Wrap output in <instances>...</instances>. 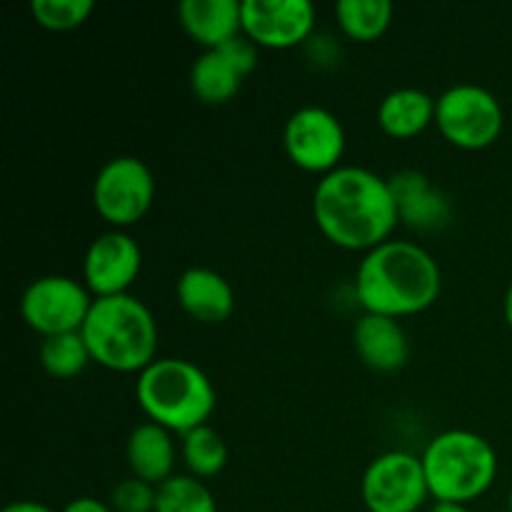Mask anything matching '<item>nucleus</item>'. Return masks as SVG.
I'll list each match as a JSON object with an SVG mask.
<instances>
[{
  "label": "nucleus",
  "mask_w": 512,
  "mask_h": 512,
  "mask_svg": "<svg viewBox=\"0 0 512 512\" xmlns=\"http://www.w3.org/2000/svg\"><path fill=\"white\" fill-rule=\"evenodd\" d=\"M178 23L203 53L220 50L243 33V0H183Z\"/></svg>",
  "instance_id": "16"
},
{
  "label": "nucleus",
  "mask_w": 512,
  "mask_h": 512,
  "mask_svg": "<svg viewBox=\"0 0 512 512\" xmlns=\"http://www.w3.org/2000/svg\"><path fill=\"white\" fill-rule=\"evenodd\" d=\"M155 512H218V500L205 480L193 475H173L158 488Z\"/></svg>",
  "instance_id": "23"
},
{
  "label": "nucleus",
  "mask_w": 512,
  "mask_h": 512,
  "mask_svg": "<svg viewBox=\"0 0 512 512\" xmlns=\"http://www.w3.org/2000/svg\"><path fill=\"white\" fill-rule=\"evenodd\" d=\"M93 0H33L30 15L50 33H68L80 28L93 15Z\"/></svg>",
  "instance_id": "24"
},
{
  "label": "nucleus",
  "mask_w": 512,
  "mask_h": 512,
  "mask_svg": "<svg viewBox=\"0 0 512 512\" xmlns=\"http://www.w3.org/2000/svg\"><path fill=\"white\" fill-rule=\"evenodd\" d=\"M360 498L368 512H418L430 498L418 455L388 450L370 460L360 480Z\"/></svg>",
  "instance_id": "10"
},
{
  "label": "nucleus",
  "mask_w": 512,
  "mask_h": 512,
  "mask_svg": "<svg viewBox=\"0 0 512 512\" xmlns=\"http://www.w3.org/2000/svg\"><path fill=\"white\" fill-rule=\"evenodd\" d=\"M510 243H512V225H510Z\"/></svg>",
  "instance_id": "32"
},
{
  "label": "nucleus",
  "mask_w": 512,
  "mask_h": 512,
  "mask_svg": "<svg viewBox=\"0 0 512 512\" xmlns=\"http://www.w3.org/2000/svg\"><path fill=\"white\" fill-rule=\"evenodd\" d=\"M353 348L360 363L375 373H395L410 358L408 333L400 320L363 313L353 325Z\"/></svg>",
  "instance_id": "15"
},
{
  "label": "nucleus",
  "mask_w": 512,
  "mask_h": 512,
  "mask_svg": "<svg viewBox=\"0 0 512 512\" xmlns=\"http://www.w3.org/2000/svg\"><path fill=\"white\" fill-rule=\"evenodd\" d=\"M315 5L308 0H243V35L260 50H290L308 43Z\"/></svg>",
  "instance_id": "12"
},
{
  "label": "nucleus",
  "mask_w": 512,
  "mask_h": 512,
  "mask_svg": "<svg viewBox=\"0 0 512 512\" xmlns=\"http://www.w3.org/2000/svg\"><path fill=\"white\" fill-rule=\"evenodd\" d=\"M63 512H113V508H110L108 503H100L98 498H75L70 500L68 505H65Z\"/></svg>",
  "instance_id": "27"
},
{
  "label": "nucleus",
  "mask_w": 512,
  "mask_h": 512,
  "mask_svg": "<svg viewBox=\"0 0 512 512\" xmlns=\"http://www.w3.org/2000/svg\"><path fill=\"white\" fill-rule=\"evenodd\" d=\"M218 53L223 55V58L228 60L235 70H238L240 78H245V75H250L255 68H258L260 48L253 43V40L245 38L243 33H240L238 38L230 40V43H225Z\"/></svg>",
  "instance_id": "26"
},
{
  "label": "nucleus",
  "mask_w": 512,
  "mask_h": 512,
  "mask_svg": "<svg viewBox=\"0 0 512 512\" xmlns=\"http://www.w3.org/2000/svg\"><path fill=\"white\" fill-rule=\"evenodd\" d=\"M313 220L325 240L350 253H370L400 225L390 180L360 165H340L318 180Z\"/></svg>",
  "instance_id": "1"
},
{
  "label": "nucleus",
  "mask_w": 512,
  "mask_h": 512,
  "mask_svg": "<svg viewBox=\"0 0 512 512\" xmlns=\"http://www.w3.org/2000/svg\"><path fill=\"white\" fill-rule=\"evenodd\" d=\"M143 268V250L125 230L100 233L83 258V283L93 298L128 295Z\"/></svg>",
  "instance_id": "11"
},
{
  "label": "nucleus",
  "mask_w": 512,
  "mask_h": 512,
  "mask_svg": "<svg viewBox=\"0 0 512 512\" xmlns=\"http://www.w3.org/2000/svg\"><path fill=\"white\" fill-rule=\"evenodd\" d=\"M283 148L295 168L325 178L343 165L348 135L333 110L303 105L285 120Z\"/></svg>",
  "instance_id": "9"
},
{
  "label": "nucleus",
  "mask_w": 512,
  "mask_h": 512,
  "mask_svg": "<svg viewBox=\"0 0 512 512\" xmlns=\"http://www.w3.org/2000/svg\"><path fill=\"white\" fill-rule=\"evenodd\" d=\"M158 488L145 480L125 478L110 490V508L113 512H155Z\"/></svg>",
  "instance_id": "25"
},
{
  "label": "nucleus",
  "mask_w": 512,
  "mask_h": 512,
  "mask_svg": "<svg viewBox=\"0 0 512 512\" xmlns=\"http://www.w3.org/2000/svg\"><path fill=\"white\" fill-rule=\"evenodd\" d=\"M503 313H505V323L510 325L512 330V280L508 285V290H505V300H503Z\"/></svg>",
  "instance_id": "29"
},
{
  "label": "nucleus",
  "mask_w": 512,
  "mask_h": 512,
  "mask_svg": "<svg viewBox=\"0 0 512 512\" xmlns=\"http://www.w3.org/2000/svg\"><path fill=\"white\" fill-rule=\"evenodd\" d=\"M180 458H183L185 468H188V475L198 480H208L223 473L230 453L223 435L215 428H210V425H203V428H195L188 435H183V440H180Z\"/></svg>",
  "instance_id": "21"
},
{
  "label": "nucleus",
  "mask_w": 512,
  "mask_h": 512,
  "mask_svg": "<svg viewBox=\"0 0 512 512\" xmlns=\"http://www.w3.org/2000/svg\"><path fill=\"white\" fill-rule=\"evenodd\" d=\"M395 205H398L400 223L413 230L433 233L443 230L453 218V208L443 190L435 188L420 170H400L390 175Z\"/></svg>",
  "instance_id": "13"
},
{
  "label": "nucleus",
  "mask_w": 512,
  "mask_h": 512,
  "mask_svg": "<svg viewBox=\"0 0 512 512\" xmlns=\"http://www.w3.org/2000/svg\"><path fill=\"white\" fill-rule=\"evenodd\" d=\"M243 78L238 70L218 53L205 50L190 65V90L205 105H225L238 95Z\"/></svg>",
  "instance_id": "19"
},
{
  "label": "nucleus",
  "mask_w": 512,
  "mask_h": 512,
  "mask_svg": "<svg viewBox=\"0 0 512 512\" xmlns=\"http://www.w3.org/2000/svg\"><path fill=\"white\" fill-rule=\"evenodd\" d=\"M83 338L93 363L113 373L140 375L158 360V323L135 295L95 298Z\"/></svg>",
  "instance_id": "3"
},
{
  "label": "nucleus",
  "mask_w": 512,
  "mask_h": 512,
  "mask_svg": "<svg viewBox=\"0 0 512 512\" xmlns=\"http://www.w3.org/2000/svg\"><path fill=\"white\" fill-rule=\"evenodd\" d=\"M420 463L435 503L468 505L483 498L498 478V453L473 430L438 433L425 445Z\"/></svg>",
  "instance_id": "5"
},
{
  "label": "nucleus",
  "mask_w": 512,
  "mask_h": 512,
  "mask_svg": "<svg viewBox=\"0 0 512 512\" xmlns=\"http://www.w3.org/2000/svg\"><path fill=\"white\" fill-rule=\"evenodd\" d=\"M175 300L183 313L200 325H223L235 310L233 285L223 273L203 265H195L178 275Z\"/></svg>",
  "instance_id": "14"
},
{
  "label": "nucleus",
  "mask_w": 512,
  "mask_h": 512,
  "mask_svg": "<svg viewBox=\"0 0 512 512\" xmlns=\"http://www.w3.org/2000/svg\"><path fill=\"white\" fill-rule=\"evenodd\" d=\"M378 125L388 138L413 140L435 125V98L420 88H395L380 100Z\"/></svg>",
  "instance_id": "18"
},
{
  "label": "nucleus",
  "mask_w": 512,
  "mask_h": 512,
  "mask_svg": "<svg viewBox=\"0 0 512 512\" xmlns=\"http://www.w3.org/2000/svg\"><path fill=\"white\" fill-rule=\"evenodd\" d=\"M95 298L83 280L70 275H40L20 295V318L40 338L80 333Z\"/></svg>",
  "instance_id": "8"
},
{
  "label": "nucleus",
  "mask_w": 512,
  "mask_h": 512,
  "mask_svg": "<svg viewBox=\"0 0 512 512\" xmlns=\"http://www.w3.org/2000/svg\"><path fill=\"white\" fill-rule=\"evenodd\" d=\"M93 208L113 230L140 223L153 208L155 175L135 155L110 158L93 180Z\"/></svg>",
  "instance_id": "7"
},
{
  "label": "nucleus",
  "mask_w": 512,
  "mask_h": 512,
  "mask_svg": "<svg viewBox=\"0 0 512 512\" xmlns=\"http://www.w3.org/2000/svg\"><path fill=\"white\" fill-rule=\"evenodd\" d=\"M443 290L440 265L423 245L395 240L363 255L355 273V300L365 313L410 318L433 308Z\"/></svg>",
  "instance_id": "2"
},
{
  "label": "nucleus",
  "mask_w": 512,
  "mask_h": 512,
  "mask_svg": "<svg viewBox=\"0 0 512 512\" xmlns=\"http://www.w3.org/2000/svg\"><path fill=\"white\" fill-rule=\"evenodd\" d=\"M508 512H512V488H510V495H508Z\"/></svg>",
  "instance_id": "31"
},
{
  "label": "nucleus",
  "mask_w": 512,
  "mask_h": 512,
  "mask_svg": "<svg viewBox=\"0 0 512 512\" xmlns=\"http://www.w3.org/2000/svg\"><path fill=\"white\" fill-rule=\"evenodd\" d=\"M125 458H128L130 475L155 485V488L178 475L175 473L178 448H175L173 433L150 420H143L130 430L128 443H125Z\"/></svg>",
  "instance_id": "17"
},
{
  "label": "nucleus",
  "mask_w": 512,
  "mask_h": 512,
  "mask_svg": "<svg viewBox=\"0 0 512 512\" xmlns=\"http://www.w3.org/2000/svg\"><path fill=\"white\" fill-rule=\"evenodd\" d=\"M3 512H55L48 505L38 503V500H18V503H10Z\"/></svg>",
  "instance_id": "28"
},
{
  "label": "nucleus",
  "mask_w": 512,
  "mask_h": 512,
  "mask_svg": "<svg viewBox=\"0 0 512 512\" xmlns=\"http://www.w3.org/2000/svg\"><path fill=\"white\" fill-rule=\"evenodd\" d=\"M40 368L55 380H73L93 363L83 333H65L43 338L38 350Z\"/></svg>",
  "instance_id": "22"
},
{
  "label": "nucleus",
  "mask_w": 512,
  "mask_h": 512,
  "mask_svg": "<svg viewBox=\"0 0 512 512\" xmlns=\"http://www.w3.org/2000/svg\"><path fill=\"white\" fill-rule=\"evenodd\" d=\"M430 512H470L468 505H458V503H435Z\"/></svg>",
  "instance_id": "30"
},
{
  "label": "nucleus",
  "mask_w": 512,
  "mask_h": 512,
  "mask_svg": "<svg viewBox=\"0 0 512 512\" xmlns=\"http://www.w3.org/2000/svg\"><path fill=\"white\" fill-rule=\"evenodd\" d=\"M435 128L453 148L485 150L503 135V105L483 85L458 83L435 98Z\"/></svg>",
  "instance_id": "6"
},
{
  "label": "nucleus",
  "mask_w": 512,
  "mask_h": 512,
  "mask_svg": "<svg viewBox=\"0 0 512 512\" xmlns=\"http://www.w3.org/2000/svg\"><path fill=\"white\" fill-rule=\"evenodd\" d=\"M395 8L390 0H340L335 3V23L353 43H375L388 33Z\"/></svg>",
  "instance_id": "20"
},
{
  "label": "nucleus",
  "mask_w": 512,
  "mask_h": 512,
  "mask_svg": "<svg viewBox=\"0 0 512 512\" xmlns=\"http://www.w3.org/2000/svg\"><path fill=\"white\" fill-rule=\"evenodd\" d=\"M135 398L150 423L180 438L208 425L218 405L213 380L200 365L185 358H158L150 363L138 375Z\"/></svg>",
  "instance_id": "4"
}]
</instances>
